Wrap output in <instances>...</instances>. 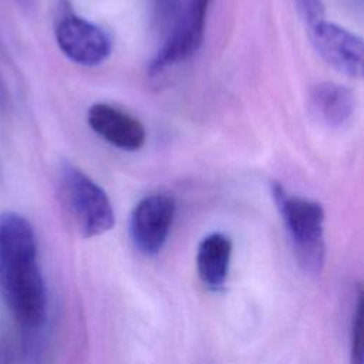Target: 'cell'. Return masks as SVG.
<instances>
[{
    "label": "cell",
    "instance_id": "12",
    "mask_svg": "<svg viewBox=\"0 0 364 364\" xmlns=\"http://www.w3.org/2000/svg\"><path fill=\"white\" fill-rule=\"evenodd\" d=\"M181 0H155V23L158 30L164 36H166L171 28L173 27L179 10H181Z\"/></svg>",
    "mask_w": 364,
    "mask_h": 364
},
{
    "label": "cell",
    "instance_id": "1",
    "mask_svg": "<svg viewBox=\"0 0 364 364\" xmlns=\"http://www.w3.org/2000/svg\"><path fill=\"white\" fill-rule=\"evenodd\" d=\"M0 297L18 324H43L47 296L36 232L24 216L10 210L0 213Z\"/></svg>",
    "mask_w": 364,
    "mask_h": 364
},
{
    "label": "cell",
    "instance_id": "15",
    "mask_svg": "<svg viewBox=\"0 0 364 364\" xmlns=\"http://www.w3.org/2000/svg\"><path fill=\"white\" fill-rule=\"evenodd\" d=\"M20 1H28V0H20Z\"/></svg>",
    "mask_w": 364,
    "mask_h": 364
},
{
    "label": "cell",
    "instance_id": "11",
    "mask_svg": "<svg viewBox=\"0 0 364 364\" xmlns=\"http://www.w3.org/2000/svg\"><path fill=\"white\" fill-rule=\"evenodd\" d=\"M363 290L358 287L350 331V364H363Z\"/></svg>",
    "mask_w": 364,
    "mask_h": 364
},
{
    "label": "cell",
    "instance_id": "13",
    "mask_svg": "<svg viewBox=\"0 0 364 364\" xmlns=\"http://www.w3.org/2000/svg\"><path fill=\"white\" fill-rule=\"evenodd\" d=\"M293 4L307 30L326 20V7L323 0H293Z\"/></svg>",
    "mask_w": 364,
    "mask_h": 364
},
{
    "label": "cell",
    "instance_id": "2",
    "mask_svg": "<svg viewBox=\"0 0 364 364\" xmlns=\"http://www.w3.org/2000/svg\"><path fill=\"white\" fill-rule=\"evenodd\" d=\"M272 196L300 266L313 273L320 272L326 255L323 206L317 200L289 193L277 182L272 183Z\"/></svg>",
    "mask_w": 364,
    "mask_h": 364
},
{
    "label": "cell",
    "instance_id": "10",
    "mask_svg": "<svg viewBox=\"0 0 364 364\" xmlns=\"http://www.w3.org/2000/svg\"><path fill=\"white\" fill-rule=\"evenodd\" d=\"M230 256L232 242L220 232L209 233L199 242L196 252V269L200 282L208 289L219 290L225 286Z\"/></svg>",
    "mask_w": 364,
    "mask_h": 364
},
{
    "label": "cell",
    "instance_id": "3",
    "mask_svg": "<svg viewBox=\"0 0 364 364\" xmlns=\"http://www.w3.org/2000/svg\"><path fill=\"white\" fill-rule=\"evenodd\" d=\"M58 196L78 233L94 237L111 230L115 223L107 192L70 162L61 164L57 176Z\"/></svg>",
    "mask_w": 364,
    "mask_h": 364
},
{
    "label": "cell",
    "instance_id": "6",
    "mask_svg": "<svg viewBox=\"0 0 364 364\" xmlns=\"http://www.w3.org/2000/svg\"><path fill=\"white\" fill-rule=\"evenodd\" d=\"M175 199L166 193L144 196L132 209L129 219L131 240L145 256H154L165 246L173 219Z\"/></svg>",
    "mask_w": 364,
    "mask_h": 364
},
{
    "label": "cell",
    "instance_id": "9",
    "mask_svg": "<svg viewBox=\"0 0 364 364\" xmlns=\"http://www.w3.org/2000/svg\"><path fill=\"white\" fill-rule=\"evenodd\" d=\"M309 107L318 122L328 128H340L353 118L357 100L348 87L323 81L311 87L309 92Z\"/></svg>",
    "mask_w": 364,
    "mask_h": 364
},
{
    "label": "cell",
    "instance_id": "8",
    "mask_svg": "<svg viewBox=\"0 0 364 364\" xmlns=\"http://www.w3.org/2000/svg\"><path fill=\"white\" fill-rule=\"evenodd\" d=\"M90 128L109 145L134 152L146 141L144 124L132 114L108 102H95L87 111Z\"/></svg>",
    "mask_w": 364,
    "mask_h": 364
},
{
    "label": "cell",
    "instance_id": "7",
    "mask_svg": "<svg viewBox=\"0 0 364 364\" xmlns=\"http://www.w3.org/2000/svg\"><path fill=\"white\" fill-rule=\"evenodd\" d=\"M309 36L317 54L331 68L351 78L363 75L364 44L360 36L327 20L309 28Z\"/></svg>",
    "mask_w": 364,
    "mask_h": 364
},
{
    "label": "cell",
    "instance_id": "14",
    "mask_svg": "<svg viewBox=\"0 0 364 364\" xmlns=\"http://www.w3.org/2000/svg\"><path fill=\"white\" fill-rule=\"evenodd\" d=\"M7 97H9L7 95V90L4 87V82L0 78V107H3L7 102Z\"/></svg>",
    "mask_w": 364,
    "mask_h": 364
},
{
    "label": "cell",
    "instance_id": "5",
    "mask_svg": "<svg viewBox=\"0 0 364 364\" xmlns=\"http://www.w3.org/2000/svg\"><path fill=\"white\" fill-rule=\"evenodd\" d=\"M54 36L61 53L78 65H100L111 54L112 47L108 34L70 9L63 10L57 17Z\"/></svg>",
    "mask_w": 364,
    "mask_h": 364
},
{
    "label": "cell",
    "instance_id": "4",
    "mask_svg": "<svg viewBox=\"0 0 364 364\" xmlns=\"http://www.w3.org/2000/svg\"><path fill=\"white\" fill-rule=\"evenodd\" d=\"M212 0H185L178 18L149 64L152 77L192 58L203 43Z\"/></svg>",
    "mask_w": 364,
    "mask_h": 364
}]
</instances>
